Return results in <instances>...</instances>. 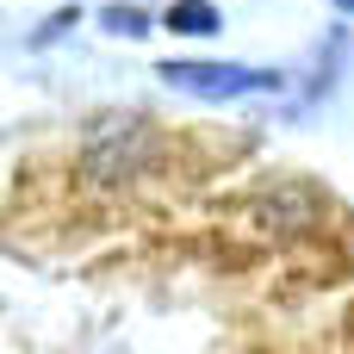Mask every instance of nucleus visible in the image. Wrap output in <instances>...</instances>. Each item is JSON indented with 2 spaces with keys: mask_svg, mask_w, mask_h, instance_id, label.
I'll return each mask as SVG.
<instances>
[{
  "mask_svg": "<svg viewBox=\"0 0 354 354\" xmlns=\"http://www.w3.org/2000/svg\"><path fill=\"white\" fill-rule=\"evenodd\" d=\"M100 25H106L112 37H143V31H149V12H137V6H124V0H112V6H100Z\"/></svg>",
  "mask_w": 354,
  "mask_h": 354,
  "instance_id": "20e7f679",
  "label": "nucleus"
},
{
  "mask_svg": "<svg viewBox=\"0 0 354 354\" xmlns=\"http://www.w3.org/2000/svg\"><path fill=\"white\" fill-rule=\"evenodd\" d=\"M162 162V131L137 112H112L87 131V149H81V168L100 180V187H131L143 180L149 168Z\"/></svg>",
  "mask_w": 354,
  "mask_h": 354,
  "instance_id": "f257e3e1",
  "label": "nucleus"
},
{
  "mask_svg": "<svg viewBox=\"0 0 354 354\" xmlns=\"http://www.w3.org/2000/svg\"><path fill=\"white\" fill-rule=\"evenodd\" d=\"M162 87H180L193 100H243V93H274L280 87V68H243V62H156Z\"/></svg>",
  "mask_w": 354,
  "mask_h": 354,
  "instance_id": "f03ea898",
  "label": "nucleus"
},
{
  "mask_svg": "<svg viewBox=\"0 0 354 354\" xmlns=\"http://www.w3.org/2000/svg\"><path fill=\"white\" fill-rule=\"evenodd\" d=\"M68 25H75V6H62V12H56L44 31H31V44H50V37H56V31H68Z\"/></svg>",
  "mask_w": 354,
  "mask_h": 354,
  "instance_id": "39448f33",
  "label": "nucleus"
},
{
  "mask_svg": "<svg viewBox=\"0 0 354 354\" xmlns=\"http://www.w3.org/2000/svg\"><path fill=\"white\" fill-rule=\"evenodd\" d=\"M162 25L180 31V37H218V31H224V12H218L212 0H174V6L162 12Z\"/></svg>",
  "mask_w": 354,
  "mask_h": 354,
  "instance_id": "7ed1b4c3",
  "label": "nucleus"
},
{
  "mask_svg": "<svg viewBox=\"0 0 354 354\" xmlns=\"http://www.w3.org/2000/svg\"><path fill=\"white\" fill-rule=\"evenodd\" d=\"M336 6H354V0H336Z\"/></svg>",
  "mask_w": 354,
  "mask_h": 354,
  "instance_id": "423d86ee",
  "label": "nucleus"
}]
</instances>
